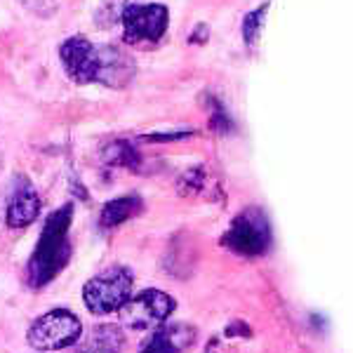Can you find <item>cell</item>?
<instances>
[{
  "label": "cell",
  "mask_w": 353,
  "mask_h": 353,
  "mask_svg": "<svg viewBox=\"0 0 353 353\" xmlns=\"http://www.w3.org/2000/svg\"><path fill=\"white\" fill-rule=\"evenodd\" d=\"M59 59L66 76L78 85H92L99 76V45L85 36H71L61 43Z\"/></svg>",
  "instance_id": "52a82bcc"
},
{
  "label": "cell",
  "mask_w": 353,
  "mask_h": 353,
  "mask_svg": "<svg viewBox=\"0 0 353 353\" xmlns=\"http://www.w3.org/2000/svg\"><path fill=\"white\" fill-rule=\"evenodd\" d=\"M186 134H191V132H172V134H146L144 139H149V141H163V139H181V137H186Z\"/></svg>",
  "instance_id": "ac0fdd59"
},
{
  "label": "cell",
  "mask_w": 353,
  "mask_h": 353,
  "mask_svg": "<svg viewBox=\"0 0 353 353\" xmlns=\"http://www.w3.org/2000/svg\"><path fill=\"white\" fill-rule=\"evenodd\" d=\"M224 248L241 257H261L271 248V224L259 208H248L231 221L221 238Z\"/></svg>",
  "instance_id": "277c9868"
},
{
  "label": "cell",
  "mask_w": 353,
  "mask_h": 353,
  "mask_svg": "<svg viewBox=\"0 0 353 353\" xmlns=\"http://www.w3.org/2000/svg\"><path fill=\"white\" fill-rule=\"evenodd\" d=\"M134 276L128 266H109L90 278L83 288L85 309L92 316H111L118 313L132 297Z\"/></svg>",
  "instance_id": "7a4b0ae2"
},
{
  "label": "cell",
  "mask_w": 353,
  "mask_h": 353,
  "mask_svg": "<svg viewBox=\"0 0 353 353\" xmlns=\"http://www.w3.org/2000/svg\"><path fill=\"white\" fill-rule=\"evenodd\" d=\"M132 5V0H104L101 8L97 10V24L113 26L116 21L123 19V12Z\"/></svg>",
  "instance_id": "5bb4252c"
},
{
  "label": "cell",
  "mask_w": 353,
  "mask_h": 353,
  "mask_svg": "<svg viewBox=\"0 0 353 353\" xmlns=\"http://www.w3.org/2000/svg\"><path fill=\"white\" fill-rule=\"evenodd\" d=\"M141 212V198L137 196H123V198H113L101 208L99 214V226L104 231H111L116 226L125 224L128 219H132L134 214Z\"/></svg>",
  "instance_id": "8fae6325"
},
{
  "label": "cell",
  "mask_w": 353,
  "mask_h": 353,
  "mask_svg": "<svg viewBox=\"0 0 353 353\" xmlns=\"http://www.w3.org/2000/svg\"><path fill=\"white\" fill-rule=\"evenodd\" d=\"M123 330L118 325H97L85 337L81 353H123Z\"/></svg>",
  "instance_id": "7c38bea8"
},
{
  "label": "cell",
  "mask_w": 353,
  "mask_h": 353,
  "mask_svg": "<svg viewBox=\"0 0 353 353\" xmlns=\"http://www.w3.org/2000/svg\"><path fill=\"white\" fill-rule=\"evenodd\" d=\"M41 193L28 181V176H14L12 189L8 193V208H5V224L10 229H26L41 214Z\"/></svg>",
  "instance_id": "ba28073f"
},
{
  "label": "cell",
  "mask_w": 353,
  "mask_h": 353,
  "mask_svg": "<svg viewBox=\"0 0 353 353\" xmlns=\"http://www.w3.org/2000/svg\"><path fill=\"white\" fill-rule=\"evenodd\" d=\"M104 163L113 165V168H128V170H137L139 168V153L130 141H113L104 149Z\"/></svg>",
  "instance_id": "4fadbf2b"
},
{
  "label": "cell",
  "mask_w": 353,
  "mask_h": 353,
  "mask_svg": "<svg viewBox=\"0 0 353 353\" xmlns=\"http://www.w3.org/2000/svg\"><path fill=\"white\" fill-rule=\"evenodd\" d=\"M123 41L134 48L161 43L170 26V12L161 3H132L123 12Z\"/></svg>",
  "instance_id": "5b68a950"
},
{
  "label": "cell",
  "mask_w": 353,
  "mask_h": 353,
  "mask_svg": "<svg viewBox=\"0 0 353 353\" xmlns=\"http://www.w3.org/2000/svg\"><path fill=\"white\" fill-rule=\"evenodd\" d=\"M261 24H264V8H257L252 10L243 21V38H245V45L252 48L259 38V31H261Z\"/></svg>",
  "instance_id": "9a60e30c"
},
{
  "label": "cell",
  "mask_w": 353,
  "mask_h": 353,
  "mask_svg": "<svg viewBox=\"0 0 353 353\" xmlns=\"http://www.w3.org/2000/svg\"><path fill=\"white\" fill-rule=\"evenodd\" d=\"M83 337V323L76 313L66 309H52L43 313L28 327V346L36 351H61L78 344Z\"/></svg>",
  "instance_id": "3957f363"
},
{
  "label": "cell",
  "mask_w": 353,
  "mask_h": 353,
  "mask_svg": "<svg viewBox=\"0 0 353 353\" xmlns=\"http://www.w3.org/2000/svg\"><path fill=\"white\" fill-rule=\"evenodd\" d=\"M21 3L36 14H50L54 10V0H21Z\"/></svg>",
  "instance_id": "2e32d148"
},
{
  "label": "cell",
  "mask_w": 353,
  "mask_h": 353,
  "mask_svg": "<svg viewBox=\"0 0 353 353\" xmlns=\"http://www.w3.org/2000/svg\"><path fill=\"white\" fill-rule=\"evenodd\" d=\"M212 128H214V130H221V132H226V130H231V121H229V116H226V111L221 109L219 104L214 106V113H212Z\"/></svg>",
  "instance_id": "e0dca14e"
},
{
  "label": "cell",
  "mask_w": 353,
  "mask_h": 353,
  "mask_svg": "<svg viewBox=\"0 0 353 353\" xmlns=\"http://www.w3.org/2000/svg\"><path fill=\"white\" fill-rule=\"evenodd\" d=\"M137 66L125 50L113 48V45H99V76L97 85H104L111 90L128 88L130 81L134 78Z\"/></svg>",
  "instance_id": "9c48e42d"
},
{
  "label": "cell",
  "mask_w": 353,
  "mask_h": 353,
  "mask_svg": "<svg viewBox=\"0 0 353 353\" xmlns=\"http://www.w3.org/2000/svg\"><path fill=\"white\" fill-rule=\"evenodd\" d=\"M71 221H73V205H64V208L54 210L45 219L38 245L26 264L28 288L41 290L45 285H50L66 269L68 259H71V241H68Z\"/></svg>",
  "instance_id": "6da1fadb"
},
{
  "label": "cell",
  "mask_w": 353,
  "mask_h": 353,
  "mask_svg": "<svg viewBox=\"0 0 353 353\" xmlns=\"http://www.w3.org/2000/svg\"><path fill=\"white\" fill-rule=\"evenodd\" d=\"M176 309V301L163 290H141L139 294L130 297L128 304L118 311L121 323L130 330H156L165 325Z\"/></svg>",
  "instance_id": "8992f818"
},
{
  "label": "cell",
  "mask_w": 353,
  "mask_h": 353,
  "mask_svg": "<svg viewBox=\"0 0 353 353\" xmlns=\"http://www.w3.org/2000/svg\"><path fill=\"white\" fill-rule=\"evenodd\" d=\"M196 330L184 323L176 325H161L151 332V337L141 344V353H181L189 349Z\"/></svg>",
  "instance_id": "30bf717a"
}]
</instances>
